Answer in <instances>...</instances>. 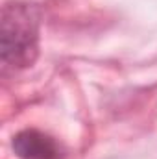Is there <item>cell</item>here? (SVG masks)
<instances>
[{
  "mask_svg": "<svg viewBox=\"0 0 157 159\" xmlns=\"http://www.w3.org/2000/svg\"><path fill=\"white\" fill-rule=\"evenodd\" d=\"M13 150L20 159H63L61 146L46 133L24 129L15 135Z\"/></svg>",
  "mask_w": 157,
  "mask_h": 159,
  "instance_id": "2",
  "label": "cell"
},
{
  "mask_svg": "<svg viewBox=\"0 0 157 159\" xmlns=\"http://www.w3.org/2000/svg\"><path fill=\"white\" fill-rule=\"evenodd\" d=\"M2 61L11 67H28L37 57L39 17L28 4H6L0 32Z\"/></svg>",
  "mask_w": 157,
  "mask_h": 159,
  "instance_id": "1",
  "label": "cell"
}]
</instances>
